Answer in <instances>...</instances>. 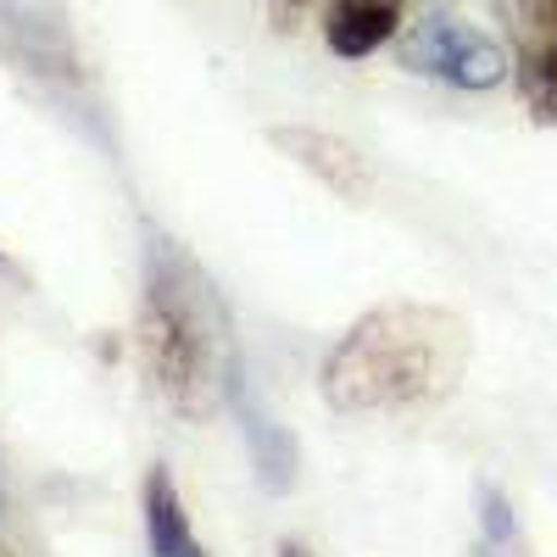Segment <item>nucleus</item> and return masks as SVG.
I'll list each match as a JSON object with an SVG mask.
<instances>
[{"instance_id":"1","label":"nucleus","mask_w":557,"mask_h":557,"mask_svg":"<svg viewBox=\"0 0 557 557\" xmlns=\"http://www.w3.org/2000/svg\"><path fill=\"white\" fill-rule=\"evenodd\" d=\"M139 362L178 418H207L240 396V341L207 268L168 235H146Z\"/></svg>"},{"instance_id":"2","label":"nucleus","mask_w":557,"mask_h":557,"mask_svg":"<svg viewBox=\"0 0 557 557\" xmlns=\"http://www.w3.org/2000/svg\"><path fill=\"white\" fill-rule=\"evenodd\" d=\"M469 330L446 307L391 301L362 312L323 357V401L335 412H412L462 385Z\"/></svg>"},{"instance_id":"3","label":"nucleus","mask_w":557,"mask_h":557,"mask_svg":"<svg viewBox=\"0 0 557 557\" xmlns=\"http://www.w3.org/2000/svg\"><path fill=\"white\" fill-rule=\"evenodd\" d=\"M396 62L418 78H435V84H451V89H496L507 78V51L491 34L457 23V17L412 23L396 39Z\"/></svg>"},{"instance_id":"4","label":"nucleus","mask_w":557,"mask_h":557,"mask_svg":"<svg viewBox=\"0 0 557 557\" xmlns=\"http://www.w3.org/2000/svg\"><path fill=\"white\" fill-rule=\"evenodd\" d=\"M513 34V67L535 123L557 128V0H502Z\"/></svg>"},{"instance_id":"5","label":"nucleus","mask_w":557,"mask_h":557,"mask_svg":"<svg viewBox=\"0 0 557 557\" xmlns=\"http://www.w3.org/2000/svg\"><path fill=\"white\" fill-rule=\"evenodd\" d=\"M273 146L285 151L296 168H307L323 190L341 196V201H362L368 196V162L346 146V139L323 134V128H273Z\"/></svg>"},{"instance_id":"6","label":"nucleus","mask_w":557,"mask_h":557,"mask_svg":"<svg viewBox=\"0 0 557 557\" xmlns=\"http://www.w3.org/2000/svg\"><path fill=\"white\" fill-rule=\"evenodd\" d=\"M407 0H323V39L341 62H362L401 34Z\"/></svg>"},{"instance_id":"7","label":"nucleus","mask_w":557,"mask_h":557,"mask_svg":"<svg viewBox=\"0 0 557 557\" xmlns=\"http://www.w3.org/2000/svg\"><path fill=\"white\" fill-rule=\"evenodd\" d=\"M139 513H146V546L151 557H207L196 524H190V507L178 496V480L168 462L146 469V485H139Z\"/></svg>"},{"instance_id":"8","label":"nucleus","mask_w":557,"mask_h":557,"mask_svg":"<svg viewBox=\"0 0 557 557\" xmlns=\"http://www.w3.org/2000/svg\"><path fill=\"white\" fill-rule=\"evenodd\" d=\"M235 412H240V430H246V446H251V469H257V480H262L273 496H285V491L296 485V462H301L290 430H285V424H273L262 407H251L246 391L235 396Z\"/></svg>"},{"instance_id":"9","label":"nucleus","mask_w":557,"mask_h":557,"mask_svg":"<svg viewBox=\"0 0 557 557\" xmlns=\"http://www.w3.org/2000/svg\"><path fill=\"white\" fill-rule=\"evenodd\" d=\"M480 524L485 535L502 546V541H513V507H507V496L496 485H480Z\"/></svg>"},{"instance_id":"10","label":"nucleus","mask_w":557,"mask_h":557,"mask_svg":"<svg viewBox=\"0 0 557 557\" xmlns=\"http://www.w3.org/2000/svg\"><path fill=\"white\" fill-rule=\"evenodd\" d=\"M307 7H312V0H268V17H273L278 34H290V28L307 17Z\"/></svg>"},{"instance_id":"11","label":"nucleus","mask_w":557,"mask_h":557,"mask_svg":"<svg viewBox=\"0 0 557 557\" xmlns=\"http://www.w3.org/2000/svg\"><path fill=\"white\" fill-rule=\"evenodd\" d=\"M278 557H318L307 541H278Z\"/></svg>"},{"instance_id":"12","label":"nucleus","mask_w":557,"mask_h":557,"mask_svg":"<svg viewBox=\"0 0 557 557\" xmlns=\"http://www.w3.org/2000/svg\"><path fill=\"white\" fill-rule=\"evenodd\" d=\"M0 262H7V257H0Z\"/></svg>"}]
</instances>
